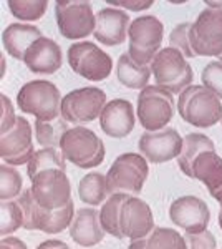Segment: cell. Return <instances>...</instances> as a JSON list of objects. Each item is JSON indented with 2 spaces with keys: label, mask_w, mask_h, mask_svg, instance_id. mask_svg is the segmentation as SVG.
<instances>
[{
  "label": "cell",
  "mask_w": 222,
  "mask_h": 249,
  "mask_svg": "<svg viewBox=\"0 0 222 249\" xmlns=\"http://www.w3.org/2000/svg\"><path fill=\"white\" fill-rule=\"evenodd\" d=\"M177 113L186 123L197 128H211L222 116V103L204 85H189L179 93Z\"/></svg>",
  "instance_id": "1"
},
{
  "label": "cell",
  "mask_w": 222,
  "mask_h": 249,
  "mask_svg": "<svg viewBox=\"0 0 222 249\" xmlns=\"http://www.w3.org/2000/svg\"><path fill=\"white\" fill-rule=\"evenodd\" d=\"M17 201L23 211V228L25 230H38L47 234H56V232L67 230L75 216L73 201L58 208V210H45L37 203L32 188L23 190Z\"/></svg>",
  "instance_id": "2"
},
{
  "label": "cell",
  "mask_w": 222,
  "mask_h": 249,
  "mask_svg": "<svg viewBox=\"0 0 222 249\" xmlns=\"http://www.w3.org/2000/svg\"><path fill=\"white\" fill-rule=\"evenodd\" d=\"M17 105L23 113L34 115L40 122H50L60 116L62 95L53 83L47 80H34L20 88Z\"/></svg>",
  "instance_id": "3"
},
{
  "label": "cell",
  "mask_w": 222,
  "mask_h": 249,
  "mask_svg": "<svg viewBox=\"0 0 222 249\" xmlns=\"http://www.w3.org/2000/svg\"><path fill=\"white\" fill-rule=\"evenodd\" d=\"M149 68L156 78V85L172 95L186 90L194 78L192 68L186 62L184 55L172 47H166L157 52Z\"/></svg>",
  "instance_id": "4"
},
{
  "label": "cell",
  "mask_w": 222,
  "mask_h": 249,
  "mask_svg": "<svg viewBox=\"0 0 222 249\" xmlns=\"http://www.w3.org/2000/svg\"><path fill=\"white\" fill-rule=\"evenodd\" d=\"M60 150L65 160L83 170L98 166L104 160L103 142L96 136L95 131L85 126H75L67 130L60 143Z\"/></svg>",
  "instance_id": "5"
},
{
  "label": "cell",
  "mask_w": 222,
  "mask_h": 249,
  "mask_svg": "<svg viewBox=\"0 0 222 249\" xmlns=\"http://www.w3.org/2000/svg\"><path fill=\"white\" fill-rule=\"evenodd\" d=\"M149 168L143 155L124 153L113 161L110 171L106 173V188L110 195L126 193L139 195L148 179Z\"/></svg>",
  "instance_id": "6"
},
{
  "label": "cell",
  "mask_w": 222,
  "mask_h": 249,
  "mask_svg": "<svg viewBox=\"0 0 222 249\" xmlns=\"http://www.w3.org/2000/svg\"><path fill=\"white\" fill-rule=\"evenodd\" d=\"M130 35V52L128 55L138 65H148L157 55L163 43L164 27L154 15H144L135 18L128 29Z\"/></svg>",
  "instance_id": "7"
},
{
  "label": "cell",
  "mask_w": 222,
  "mask_h": 249,
  "mask_svg": "<svg viewBox=\"0 0 222 249\" xmlns=\"http://www.w3.org/2000/svg\"><path fill=\"white\" fill-rule=\"evenodd\" d=\"M189 42L196 57L222 55V9H204L189 29Z\"/></svg>",
  "instance_id": "8"
},
{
  "label": "cell",
  "mask_w": 222,
  "mask_h": 249,
  "mask_svg": "<svg viewBox=\"0 0 222 249\" xmlns=\"http://www.w3.org/2000/svg\"><path fill=\"white\" fill-rule=\"evenodd\" d=\"M138 118L148 131H157L166 128L174 116V98L172 93L161 87L148 85L138 96Z\"/></svg>",
  "instance_id": "9"
},
{
  "label": "cell",
  "mask_w": 222,
  "mask_h": 249,
  "mask_svg": "<svg viewBox=\"0 0 222 249\" xmlns=\"http://www.w3.org/2000/svg\"><path fill=\"white\" fill-rule=\"evenodd\" d=\"M55 17L60 34L68 40L85 38L95 32L96 18L86 0H56Z\"/></svg>",
  "instance_id": "10"
},
{
  "label": "cell",
  "mask_w": 222,
  "mask_h": 249,
  "mask_svg": "<svg viewBox=\"0 0 222 249\" xmlns=\"http://www.w3.org/2000/svg\"><path fill=\"white\" fill-rule=\"evenodd\" d=\"M67 58L71 70L90 82H103L111 75V57L91 42H80L70 45Z\"/></svg>",
  "instance_id": "11"
},
{
  "label": "cell",
  "mask_w": 222,
  "mask_h": 249,
  "mask_svg": "<svg viewBox=\"0 0 222 249\" xmlns=\"http://www.w3.org/2000/svg\"><path fill=\"white\" fill-rule=\"evenodd\" d=\"M106 93L98 87H85L67 93L62 98L60 115L68 123L82 124L96 120L102 115Z\"/></svg>",
  "instance_id": "12"
},
{
  "label": "cell",
  "mask_w": 222,
  "mask_h": 249,
  "mask_svg": "<svg viewBox=\"0 0 222 249\" xmlns=\"http://www.w3.org/2000/svg\"><path fill=\"white\" fill-rule=\"evenodd\" d=\"M32 191L37 203L45 210H58L71 201V186L65 171L45 170L32 179Z\"/></svg>",
  "instance_id": "13"
},
{
  "label": "cell",
  "mask_w": 222,
  "mask_h": 249,
  "mask_svg": "<svg viewBox=\"0 0 222 249\" xmlns=\"http://www.w3.org/2000/svg\"><path fill=\"white\" fill-rule=\"evenodd\" d=\"M35 155L32 126L27 118L17 116V122L9 131L0 136V158L7 164H28Z\"/></svg>",
  "instance_id": "14"
},
{
  "label": "cell",
  "mask_w": 222,
  "mask_h": 249,
  "mask_svg": "<svg viewBox=\"0 0 222 249\" xmlns=\"http://www.w3.org/2000/svg\"><path fill=\"white\" fill-rule=\"evenodd\" d=\"M184 140L174 128H163L157 131H146L139 136L138 148L148 161L161 164L179 156Z\"/></svg>",
  "instance_id": "15"
},
{
  "label": "cell",
  "mask_w": 222,
  "mask_h": 249,
  "mask_svg": "<svg viewBox=\"0 0 222 249\" xmlns=\"http://www.w3.org/2000/svg\"><path fill=\"white\" fill-rule=\"evenodd\" d=\"M169 218L186 232H201L207 230L211 221L209 206L196 196H183L169 206Z\"/></svg>",
  "instance_id": "16"
},
{
  "label": "cell",
  "mask_w": 222,
  "mask_h": 249,
  "mask_svg": "<svg viewBox=\"0 0 222 249\" xmlns=\"http://www.w3.org/2000/svg\"><path fill=\"white\" fill-rule=\"evenodd\" d=\"M120 228L124 238H130L131 241L149 236V232L154 230V219L149 204L136 196H128L121 206Z\"/></svg>",
  "instance_id": "17"
},
{
  "label": "cell",
  "mask_w": 222,
  "mask_h": 249,
  "mask_svg": "<svg viewBox=\"0 0 222 249\" xmlns=\"http://www.w3.org/2000/svg\"><path fill=\"white\" fill-rule=\"evenodd\" d=\"M96 25L93 37L100 43L108 47H118L124 43L128 37V29H130V15L118 9H102L95 15Z\"/></svg>",
  "instance_id": "18"
},
{
  "label": "cell",
  "mask_w": 222,
  "mask_h": 249,
  "mask_svg": "<svg viewBox=\"0 0 222 249\" xmlns=\"http://www.w3.org/2000/svg\"><path fill=\"white\" fill-rule=\"evenodd\" d=\"M100 126L103 133L111 138H124L130 135L135 128V110L131 102L116 98L106 103L100 115Z\"/></svg>",
  "instance_id": "19"
},
{
  "label": "cell",
  "mask_w": 222,
  "mask_h": 249,
  "mask_svg": "<svg viewBox=\"0 0 222 249\" xmlns=\"http://www.w3.org/2000/svg\"><path fill=\"white\" fill-rule=\"evenodd\" d=\"M23 62L34 73L51 75L58 71L63 63L62 48L55 40L42 37L27 50Z\"/></svg>",
  "instance_id": "20"
},
{
  "label": "cell",
  "mask_w": 222,
  "mask_h": 249,
  "mask_svg": "<svg viewBox=\"0 0 222 249\" xmlns=\"http://www.w3.org/2000/svg\"><path fill=\"white\" fill-rule=\"evenodd\" d=\"M70 236L76 244L93 248L104 238V230L100 223V211L95 208H82L76 211L70 224Z\"/></svg>",
  "instance_id": "21"
},
{
  "label": "cell",
  "mask_w": 222,
  "mask_h": 249,
  "mask_svg": "<svg viewBox=\"0 0 222 249\" xmlns=\"http://www.w3.org/2000/svg\"><path fill=\"white\" fill-rule=\"evenodd\" d=\"M42 37L43 35L38 27L27 25V23H12L3 30L2 45L10 57L23 62L27 50Z\"/></svg>",
  "instance_id": "22"
},
{
  "label": "cell",
  "mask_w": 222,
  "mask_h": 249,
  "mask_svg": "<svg viewBox=\"0 0 222 249\" xmlns=\"http://www.w3.org/2000/svg\"><path fill=\"white\" fill-rule=\"evenodd\" d=\"M189 178L204 183L214 196L222 188V158L216 151H203L192 163Z\"/></svg>",
  "instance_id": "23"
},
{
  "label": "cell",
  "mask_w": 222,
  "mask_h": 249,
  "mask_svg": "<svg viewBox=\"0 0 222 249\" xmlns=\"http://www.w3.org/2000/svg\"><path fill=\"white\" fill-rule=\"evenodd\" d=\"M116 77L123 87L133 88V90H143L148 87L149 77H151V68L148 65H138L131 60L128 53H123L118 58L116 65Z\"/></svg>",
  "instance_id": "24"
},
{
  "label": "cell",
  "mask_w": 222,
  "mask_h": 249,
  "mask_svg": "<svg viewBox=\"0 0 222 249\" xmlns=\"http://www.w3.org/2000/svg\"><path fill=\"white\" fill-rule=\"evenodd\" d=\"M131 249L146 248V249H186L188 243L183 236L169 228H154L149 236L141 239H133L130 244Z\"/></svg>",
  "instance_id": "25"
},
{
  "label": "cell",
  "mask_w": 222,
  "mask_h": 249,
  "mask_svg": "<svg viewBox=\"0 0 222 249\" xmlns=\"http://www.w3.org/2000/svg\"><path fill=\"white\" fill-rule=\"evenodd\" d=\"M203 151H216V144H214L211 138H207L203 133H189L186 136L183 143V150H181L179 156H177L179 170L186 176H191L192 163H194V160Z\"/></svg>",
  "instance_id": "26"
},
{
  "label": "cell",
  "mask_w": 222,
  "mask_h": 249,
  "mask_svg": "<svg viewBox=\"0 0 222 249\" xmlns=\"http://www.w3.org/2000/svg\"><path fill=\"white\" fill-rule=\"evenodd\" d=\"M126 193H115L110 198L104 201L102 211H100V223H102V228L104 232L111 234L113 238L116 239H124L123 232H121L120 228V214H121V206L123 203L128 199Z\"/></svg>",
  "instance_id": "27"
},
{
  "label": "cell",
  "mask_w": 222,
  "mask_h": 249,
  "mask_svg": "<svg viewBox=\"0 0 222 249\" xmlns=\"http://www.w3.org/2000/svg\"><path fill=\"white\" fill-rule=\"evenodd\" d=\"M110 195L106 188V176L102 173H90L83 176L78 184V196L85 204L98 206L106 201V196Z\"/></svg>",
  "instance_id": "28"
},
{
  "label": "cell",
  "mask_w": 222,
  "mask_h": 249,
  "mask_svg": "<svg viewBox=\"0 0 222 249\" xmlns=\"http://www.w3.org/2000/svg\"><path fill=\"white\" fill-rule=\"evenodd\" d=\"M67 130H70L68 122L62 115L55 120H50V122H40V120H37V123H35L37 143L42 144L43 148H58Z\"/></svg>",
  "instance_id": "29"
},
{
  "label": "cell",
  "mask_w": 222,
  "mask_h": 249,
  "mask_svg": "<svg viewBox=\"0 0 222 249\" xmlns=\"http://www.w3.org/2000/svg\"><path fill=\"white\" fill-rule=\"evenodd\" d=\"M67 170L65 164V156L62 155V151H56V148H43V150L35 151V155L32 156V160L27 164V173L28 178L34 179L40 171L45 170Z\"/></svg>",
  "instance_id": "30"
},
{
  "label": "cell",
  "mask_w": 222,
  "mask_h": 249,
  "mask_svg": "<svg viewBox=\"0 0 222 249\" xmlns=\"http://www.w3.org/2000/svg\"><path fill=\"white\" fill-rule=\"evenodd\" d=\"M7 5L15 18L30 22V20H38L43 17L48 2L47 0H9Z\"/></svg>",
  "instance_id": "31"
},
{
  "label": "cell",
  "mask_w": 222,
  "mask_h": 249,
  "mask_svg": "<svg viewBox=\"0 0 222 249\" xmlns=\"http://www.w3.org/2000/svg\"><path fill=\"white\" fill-rule=\"evenodd\" d=\"M22 188L23 181L20 173L9 164H2L0 166V198L2 201L18 198L22 195Z\"/></svg>",
  "instance_id": "32"
},
{
  "label": "cell",
  "mask_w": 222,
  "mask_h": 249,
  "mask_svg": "<svg viewBox=\"0 0 222 249\" xmlns=\"http://www.w3.org/2000/svg\"><path fill=\"white\" fill-rule=\"evenodd\" d=\"M0 216H2V223H0L2 236L12 234L14 231L23 226V211L18 201L7 199V201L0 203Z\"/></svg>",
  "instance_id": "33"
},
{
  "label": "cell",
  "mask_w": 222,
  "mask_h": 249,
  "mask_svg": "<svg viewBox=\"0 0 222 249\" xmlns=\"http://www.w3.org/2000/svg\"><path fill=\"white\" fill-rule=\"evenodd\" d=\"M189 29H191V22L179 23V25L171 32V35H169V45L172 48H177L184 57L192 58V57H196V55L191 48V42H189Z\"/></svg>",
  "instance_id": "34"
},
{
  "label": "cell",
  "mask_w": 222,
  "mask_h": 249,
  "mask_svg": "<svg viewBox=\"0 0 222 249\" xmlns=\"http://www.w3.org/2000/svg\"><path fill=\"white\" fill-rule=\"evenodd\" d=\"M203 85L212 91L214 95H217L222 98V63L221 62H211L204 67L203 75Z\"/></svg>",
  "instance_id": "35"
},
{
  "label": "cell",
  "mask_w": 222,
  "mask_h": 249,
  "mask_svg": "<svg viewBox=\"0 0 222 249\" xmlns=\"http://www.w3.org/2000/svg\"><path fill=\"white\" fill-rule=\"evenodd\" d=\"M184 239L188 243V246L192 249H214L217 246L214 234L207 230L201 232H186Z\"/></svg>",
  "instance_id": "36"
},
{
  "label": "cell",
  "mask_w": 222,
  "mask_h": 249,
  "mask_svg": "<svg viewBox=\"0 0 222 249\" xmlns=\"http://www.w3.org/2000/svg\"><path fill=\"white\" fill-rule=\"evenodd\" d=\"M0 98H2V120H0L2 126H0V130H2V133H5V131H9L15 124V122H17V115H15L10 100L7 98L5 95H2Z\"/></svg>",
  "instance_id": "37"
},
{
  "label": "cell",
  "mask_w": 222,
  "mask_h": 249,
  "mask_svg": "<svg viewBox=\"0 0 222 249\" xmlns=\"http://www.w3.org/2000/svg\"><path fill=\"white\" fill-rule=\"evenodd\" d=\"M110 5H120V7H124V9H130L133 12H141V10H146L149 7L153 5V0H108Z\"/></svg>",
  "instance_id": "38"
},
{
  "label": "cell",
  "mask_w": 222,
  "mask_h": 249,
  "mask_svg": "<svg viewBox=\"0 0 222 249\" xmlns=\"http://www.w3.org/2000/svg\"><path fill=\"white\" fill-rule=\"evenodd\" d=\"M2 248H20V249H25V243L20 239H15V238H3L2 239Z\"/></svg>",
  "instance_id": "39"
},
{
  "label": "cell",
  "mask_w": 222,
  "mask_h": 249,
  "mask_svg": "<svg viewBox=\"0 0 222 249\" xmlns=\"http://www.w3.org/2000/svg\"><path fill=\"white\" fill-rule=\"evenodd\" d=\"M45 248H63V249H67L68 246L65 243H62V241H47V243L40 244V249H45Z\"/></svg>",
  "instance_id": "40"
},
{
  "label": "cell",
  "mask_w": 222,
  "mask_h": 249,
  "mask_svg": "<svg viewBox=\"0 0 222 249\" xmlns=\"http://www.w3.org/2000/svg\"><path fill=\"white\" fill-rule=\"evenodd\" d=\"M212 198H214V199H216V201H219V203L222 204V188H221V190H219V191H217V193H216V195H214V196H212Z\"/></svg>",
  "instance_id": "41"
},
{
  "label": "cell",
  "mask_w": 222,
  "mask_h": 249,
  "mask_svg": "<svg viewBox=\"0 0 222 249\" xmlns=\"http://www.w3.org/2000/svg\"><path fill=\"white\" fill-rule=\"evenodd\" d=\"M219 226L222 228V211H219Z\"/></svg>",
  "instance_id": "42"
},
{
  "label": "cell",
  "mask_w": 222,
  "mask_h": 249,
  "mask_svg": "<svg viewBox=\"0 0 222 249\" xmlns=\"http://www.w3.org/2000/svg\"><path fill=\"white\" fill-rule=\"evenodd\" d=\"M219 60H221V63H222V55H221V57H219Z\"/></svg>",
  "instance_id": "43"
},
{
  "label": "cell",
  "mask_w": 222,
  "mask_h": 249,
  "mask_svg": "<svg viewBox=\"0 0 222 249\" xmlns=\"http://www.w3.org/2000/svg\"><path fill=\"white\" fill-rule=\"evenodd\" d=\"M221 211H222V204H221Z\"/></svg>",
  "instance_id": "44"
},
{
  "label": "cell",
  "mask_w": 222,
  "mask_h": 249,
  "mask_svg": "<svg viewBox=\"0 0 222 249\" xmlns=\"http://www.w3.org/2000/svg\"><path fill=\"white\" fill-rule=\"evenodd\" d=\"M221 122H222V116H221Z\"/></svg>",
  "instance_id": "45"
}]
</instances>
